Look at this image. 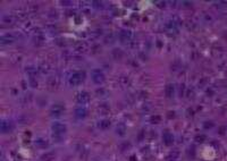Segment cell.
Segmentation results:
<instances>
[{
    "instance_id": "4fadbf2b",
    "label": "cell",
    "mask_w": 227,
    "mask_h": 161,
    "mask_svg": "<svg viewBox=\"0 0 227 161\" xmlns=\"http://www.w3.org/2000/svg\"><path fill=\"white\" fill-rule=\"evenodd\" d=\"M56 158V153L53 151H49V152H45V154L41 155L40 160L41 161H52Z\"/></svg>"
},
{
    "instance_id": "52a82bcc",
    "label": "cell",
    "mask_w": 227,
    "mask_h": 161,
    "mask_svg": "<svg viewBox=\"0 0 227 161\" xmlns=\"http://www.w3.org/2000/svg\"><path fill=\"white\" fill-rule=\"evenodd\" d=\"M13 128H14V125H13V123L9 120H1V124H0V131L1 133H9L13 131Z\"/></svg>"
},
{
    "instance_id": "7a4b0ae2",
    "label": "cell",
    "mask_w": 227,
    "mask_h": 161,
    "mask_svg": "<svg viewBox=\"0 0 227 161\" xmlns=\"http://www.w3.org/2000/svg\"><path fill=\"white\" fill-rule=\"evenodd\" d=\"M91 77H92L93 83H96V84H101V83L105 82V78H106V77H105V74H103V72L99 68H96L92 70Z\"/></svg>"
},
{
    "instance_id": "3957f363",
    "label": "cell",
    "mask_w": 227,
    "mask_h": 161,
    "mask_svg": "<svg viewBox=\"0 0 227 161\" xmlns=\"http://www.w3.org/2000/svg\"><path fill=\"white\" fill-rule=\"evenodd\" d=\"M51 129H52V133L53 134H57V135H64L66 131H67V127L64 123H59V121H55L52 123L51 125Z\"/></svg>"
},
{
    "instance_id": "e0dca14e",
    "label": "cell",
    "mask_w": 227,
    "mask_h": 161,
    "mask_svg": "<svg viewBox=\"0 0 227 161\" xmlns=\"http://www.w3.org/2000/svg\"><path fill=\"white\" fill-rule=\"evenodd\" d=\"M99 127L102 128V129H107L110 127V120H108V119H102L100 123H99Z\"/></svg>"
},
{
    "instance_id": "d6986e66",
    "label": "cell",
    "mask_w": 227,
    "mask_h": 161,
    "mask_svg": "<svg viewBox=\"0 0 227 161\" xmlns=\"http://www.w3.org/2000/svg\"><path fill=\"white\" fill-rule=\"evenodd\" d=\"M194 141H195V143H203L204 141H205V136L204 135H197L195 137H194Z\"/></svg>"
},
{
    "instance_id": "277c9868",
    "label": "cell",
    "mask_w": 227,
    "mask_h": 161,
    "mask_svg": "<svg viewBox=\"0 0 227 161\" xmlns=\"http://www.w3.org/2000/svg\"><path fill=\"white\" fill-rule=\"evenodd\" d=\"M65 111V107L62 104H53L50 109V115L52 117H60Z\"/></svg>"
},
{
    "instance_id": "5b68a950",
    "label": "cell",
    "mask_w": 227,
    "mask_h": 161,
    "mask_svg": "<svg viewBox=\"0 0 227 161\" xmlns=\"http://www.w3.org/2000/svg\"><path fill=\"white\" fill-rule=\"evenodd\" d=\"M118 39L122 43H127V42H130V40L132 39V33H131V31L122 30L118 34Z\"/></svg>"
},
{
    "instance_id": "9a60e30c",
    "label": "cell",
    "mask_w": 227,
    "mask_h": 161,
    "mask_svg": "<svg viewBox=\"0 0 227 161\" xmlns=\"http://www.w3.org/2000/svg\"><path fill=\"white\" fill-rule=\"evenodd\" d=\"M35 145H36L38 148L45 149V148H47L49 144H48V141H47V140L40 137V138H36V140H35Z\"/></svg>"
},
{
    "instance_id": "ba28073f",
    "label": "cell",
    "mask_w": 227,
    "mask_h": 161,
    "mask_svg": "<svg viewBox=\"0 0 227 161\" xmlns=\"http://www.w3.org/2000/svg\"><path fill=\"white\" fill-rule=\"evenodd\" d=\"M165 30L169 33L170 35L173 34H177L178 33V29H177V24L175 22H168V23L166 24V26H165Z\"/></svg>"
},
{
    "instance_id": "603a6c76",
    "label": "cell",
    "mask_w": 227,
    "mask_h": 161,
    "mask_svg": "<svg viewBox=\"0 0 227 161\" xmlns=\"http://www.w3.org/2000/svg\"><path fill=\"white\" fill-rule=\"evenodd\" d=\"M204 125V128H212V126H214V123L212 121H205L203 124Z\"/></svg>"
},
{
    "instance_id": "30bf717a",
    "label": "cell",
    "mask_w": 227,
    "mask_h": 161,
    "mask_svg": "<svg viewBox=\"0 0 227 161\" xmlns=\"http://www.w3.org/2000/svg\"><path fill=\"white\" fill-rule=\"evenodd\" d=\"M75 116L79 119H84L88 116V110H86L85 107H79V108L75 109Z\"/></svg>"
},
{
    "instance_id": "cb8c5ba5",
    "label": "cell",
    "mask_w": 227,
    "mask_h": 161,
    "mask_svg": "<svg viewBox=\"0 0 227 161\" xmlns=\"http://www.w3.org/2000/svg\"><path fill=\"white\" fill-rule=\"evenodd\" d=\"M156 5L159 6V8H164L166 6V2L165 1H156Z\"/></svg>"
},
{
    "instance_id": "7c38bea8",
    "label": "cell",
    "mask_w": 227,
    "mask_h": 161,
    "mask_svg": "<svg viewBox=\"0 0 227 161\" xmlns=\"http://www.w3.org/2000/svg\"><path fill=\"white\" fill-rule=\"evenodd\" d=\"M175 94V86L174 84H167L166 89H165V95L168 99H171Z\"/></svg>"
},
{
    "instance_id": "8992f818",
    "label": "cell",
    "mask_w": 227,
    "mask_h": 161,
    "mask_svg": "<svg viewBox=\"0 0 227 161\" xmlns=\"http://www.w3.org/2000/svg\"><path fill=\"white\" fill-rule=\"evenodd\" d=\"M15 40H16V38L11 34V33H5V34L1 35V38H0V42H1L2 46L11 44V43H14Z\"/></svg>"
},
{
    "instance_id": "5bb4252c",
    "label": "cell",
    "mask_w": 227,
    "mask_h": 161,
    "mask_svg": "<svg viewBox=\"0 0 227 161\" xmlns=\"http://www.w3.org/2000/svg\"><path fill=\"white\" fill-rule=\"evenodd\" d=\"M180 157V152L175 150V151H171L169 154L166 157V161H176Z\"/></svg>"
},
{
    "instance_id": "ffe728a7",
    "label": "cell",
    "mask_w": 227,
    "mask_h": 161,
    "mask_svg": "<svg viewBox=\"0 0 227 161\" xmlns=\"http://www.w3.org/2000/svg\"><path fill=\"white\" fill-rule=\"evenodd\" d=\"M26 72H27L28 75H30L31 77H34V76L36 75V73H38V70L34 68V67H28V68H26Z\"/></svg>"
},
{
    "instance_id": "6da1fadb",
    "label": "cell",
    "mask_w": 227,
    "mask_h": 161,
    "mask_svg": "<svg viewBox=\"0 0 227 161\" xmlns=\"http://www.w3.org/2000/svg\"><path fill=\"white\" fill-rule=\"evenodd\" d=\"M85 80V73L84 72H75L74 74L70 75L69 77V84L73 85V86H76V85H79L83 80Z\"/></svg>"
},
{
    "instance_id": "d4e9b609",
    "label": "cell",
    "mask_w": 227,
    "mask_h": 161,
    "mask_svg": "<svg viewBox=\"0 0 227 161\" xmlns=\"http://www.w3.org/2000/svg\"><path fill=\"white\" fill-rule=\"evenodd\" d=\"M2 19H4V22H6V23H10V22H11V16L7 17V15H6V16H4V17H2Z\"/></svg>"
},
{
    "instance_id": "8fae6325",
    "label": "cell",
    "mask_w": 227,
    "mask_h": 161,
    "mask_svg": "<svg viewBox=\"0 0 227 161\" xmlns=\"http://www.w3.org/2000/svg\"><path fill=\"white\" fill-rule=\"evenodd\" d=\"M77 101H79V103H82V104L89 102V101H90V94L86 92V91H82V92H79V94L77 95Z\"/></svg>"
},
{
    "instance_id": "ac0fdd59",
    "label": "cell",
    "mask_w": 227,
    "mask_h": 161,
    "mask_svg": "<svg viewBox=\"0 0 227 161\" xmlns=\"http://www.w3.org/2000/svg\"><path fill=\"white\" fill-rule=\"evenodd\" d=\"M113 56L115 59H120V58L123 57V51H122L120 49H114Z\"/></svg>"
},
{
    "instance_id": "44dd1931",
    "label": "cell",
    "mask_w": 227,
    "mask_h": 161,
    "mask_svg": "<svg viewBox=\"0 0 227 161\" xmlns=\"http://www.w3.org/2000/svg\"><path fill=\"white\" fill-rule=\"evenodd\" d=\"M160 120H161V118H160V116H158V115L151 117V123H152V124H158Z\"/></svg>"
},
{
    "instance_id": "9c48e42d",
    "label": "cell",
    "mask_w": 227,
    "mask_h": 161,
    "mask_svg": "<svg viewBox=\"0 0 227 161\" xmlns=\"http://www.w3.org/2000/svg\"><path fill=\"white\" fill-rule=\"evenodd\" d=\"M162 141H164V143L166 144L167 146H169V145H173L175 138H174V135H173L171 133L166 132L164 133V135H162Z\"/></svg>"
},
{
    "instance_id": "7402d4cb",
    "label": "cell",
    "mask_w": 227,
    "mask_h": 161,
    "mask_svg": "<svg viewBox=\"0 0 227 161\" xmlns=\"http://www.w3.org/2000/svg\"><path fill=\"white\" fill-rule=\"evenodd\" d=\"M92 5H93V6H96V8H98V9H99V8H100V9H102V8H103V7H102V6H103V2L93 1V2H92Z\"/></svg>"
},
{
    "instance_id": "2e32d148",
    "label": "cell",
    "mask_w": 227,
    "mask_h": 161,
    "mask_svg": "<svg viewBox=\"0 0 227 161\" xmlns=\"http://www.w3.org/2000/svg\"><path fill=\"white\" fill-rule=\"evenodd\" d=\"M116 132L120 136H124L125 134H126V126H125L124 124H119L117 128H116Z\"/></svg>"
}]
</instances>
